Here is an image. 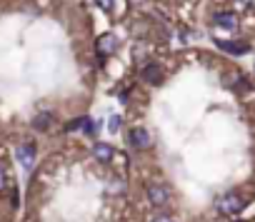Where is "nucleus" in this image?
I'll return each mask as SVG.
<instances>
[{
    "label": "nucleus",
    "instance_id": "f257e3e1",
    "mask_svg": "<svg viewBox=\"0 0 255 222\" xmlns=\"http://www.w3.org/2000/svg\"><path fill=\"white\" fill-rule=\"evenodd\" d=\"M248 200L238 192V190H230V192H223L218 200H215V210L223 215V217H235L245 210Z\"/></svg>",
    "mask_w": 255,
    "mask_h": 222
},
{
    "label": "nucleus",
    "instance_id": "f03ea898",
    "mask_svg": "<svg viewBox=\"0 0 255 222\" xmlns=\"http://www.w3.org/2000/svg\"><path fill=\"white\" fill-rule=\"evenodd\" d=\"M145 197H148V202L153 207H168L173 202V190L168 185H163V182H150L145 187Z\"/></svg>",
    "mask_w": 255,
    "mask_h": 222
},
{
    "label": "nucleus",
    "instance_id": "7ed1b4c3",
    "mask_svg": "<svg viewBox=\"0 0 255 222\" xmlns=\"http://www.w3.org/2000/svg\"><path fill=\"white\" fill-rule=\"evenodd\" d=\"M140 80H143L145 85H150V87H158V85L165 82V68H163L160 63L150 60V63H145V65L140 68Z\"/></svg>",
    "mask_w": 255,
    "mask_h": 222
},
{
    "label": "nucleus",
    "instance_id": "20e7f679",
    "mask_svg": "<svg viewBox=\"0 0 255 222\" xmlns=\"http://www.w3.org/2000/svg\"><path fill=\"white\" fill-rule=\"evenodd\" d=\"M128 145L138 152H145V150L153 148V135L145 128H130V133H128Z\"/></svg>",
    "mask_w": 255,
    "mask_h": 222
},
{
    "label": "nucleus",
    "instance_id": "39448f33",
    "mask_svg": "<svg viewBox=\"0 0 255 222\" xmlns=\"http://www.w3.org/2000/svg\"><path fill=\"white\" fill-rule=\"evenodd\" d=\"M215 48L223 50L225 55H233V58H243L253 50V45L245 40H215Z\"/></svg>",
    "mask_w": 255,
    "mask_h": 222
},
{
    "label": "nucleus",
    "instance_id": "423d86ee",
    "mask_svg": "<svg viewBox=\"0 0 255 222\" xmlns=\"http://www.w3.org/2000/svg\"><path fill=\"white\" fill-rule=\"evenodd\" d=\"M15 160L30 172V170L35 167V160H38V145H35V143H23V145H18Z\"/></svg>",
    "mask_w": 255,
    "mask_h": 222
},
{
    "label": "nucleus",
    "instance_id": "0eeeda50",
    "mask_svg": "<svg viewBox=\"0 0 255 222\" xmlns=\"http://www.w3.org/2000/svg\"><path fill=\"white\" fill-rule=\"evenodd\" d=\"M210 23L215 28H223V30H235L238 28V13L235 10H218V13H213Z\"/></svg>",
    "mask_w": 255,
    "mask_h": 222
},
{
    "label": "nucleus",
    "instance_id": "6e6552de",
    "mask_svg": "<svg viewBox=\"0 0 255 222\" xmlns=\"http://www.w3.org/2000/svg\"><path fill=\"white\" fill-rule=\"evenodd\" d=\"M118 45H120V40H118L113 33H105V35H100V38L95 40V53L108 58V55H115Z\"/></svg>",
    "mask_w": 255,
    "mask_h": 222
},
{
    "label": "nucleus",
    "instance_id": "1a4fd4ad",
    "mask_svg": "<svg viewBox=\"0 0 255 222\" xmlns=\"http://www.w3.org/2000/svg\"><path fill=\"white\" fill-rule=\"evenodd\" d=\"M90 152H93V157L98 160V162H113L115 160V148L110 145V143H93V148H90Z\"/></svg>",
    "mask_w": 255,
    "mask_h": 222
},
{
    "label": "nucleus",
    "instance_id": "9d476101",
    "mask_svg": "<svg viewBox=\"0 0 255 222\" xmlns=\"http://www.w3.org/2000/svg\"><path fill=\"white\" fill-rule=\"evenodd\" d=\"M53 123H55V113H50V110H43V113H38L33 118V128L38 133H48L53 128Z\"/></svg>",
    "mask_w": 255,
    "mask_h": 222
},
{
    "label": "nucleus",
    "instance_id": "9b49d317",
    "mask_svg": "<svg viewBox=\"0 0 255 222\" xmlns=\"http://www.w3.org/2000/svg\"><path fill=\"white\" fill-rule=\"evenodd\" d=\"M98 130H100V123H98V120L93 123V120L85 115V120H83V135H88V138H95V135H98Z\"/></svg>",
    "mask_w": 255,
    "mask_h": 222
},
{
    "label": "nucleus",
    "instance_id": "f8f14e48",
    "mask_svg": "<svg viewBox=\"0 0 255 222\" xmlns=\"http://www.w3.org/2000/svg\"><path fill=\"white\" fill-rule=\"evenodd\" d=\"M120 125H123V118H120V115H110V118H108V133L115 135V133L120 130Z\"/></svg>",
    "mask_w": 255,
    "mask_h": 222
},
{
    "label": "nucleus",
    "instance_id": "ddd939ff",
    "mask_svg": "<svg viewBox=\"0 0 255 222\" xmlns=\"http://www.w3.org/2000/svg\"><path fill=\"white\" fill-rule=\"evenodd\" d=\"M83 120H85V115H80V118L70 120V123L65 125V133H75V130H83Z\"/></svg>",
    "mask_w": 255,
    "mask_h": 222
},
{
    "label": "nucleus",
    "instance_id": "4468645a",
    "mask_svg": "<svg viewBox=\"0 0 255 222\" xmlns=\"http://www.w3.org/2000/svg\"><path fill=\"white\" fill-rule=\"evenodd\" d=\"M133 90H135V87H125V90H120V92H118V100H120L123 105H128V102H130V95H133Z\"/></svg>",
    "mask_w": 255,
    "mask_h": 222
},
{
    "label": "nucleus",
    "instance_id": "2eb2a0df",
    "mask_svg": "<svg viewBox=\"0 0 255 222\" xmlns=\"http://www.w3.org/2000/svg\"><path fill=\"white\" fill-rule=\"evenodd\" d=\"M5 187H8V167L0 165V192H3Z\"/></svg>",
    "mask_w": 255,
    "mask_h": 222
},
{
    "label": "nucleus",
    "instance_id": "dca6fc26",
    "mask_svg": "<svg viewBox=\"0 0 255 222\" xmlns=\"http://www.w3.org/2000/svg\"><path fill=\"white\" fill-rule=\"evenodd\" d=\"M98 5H100L105 13H113V10H115V0H98Z\"/></svg>",
    "mask_w": 255,
    "mask_h": 222
},
{
    "label": "nucleus",
    "instance_id": "f3484780",
    "mask_svg": "<svg viewBox=\"0 0 255 222\" xmlns=\"http://www.w3.org/2000/svg\"><path fill=\"white\" fill-rule=\"evenodd\" d=\"M150 222H175V220H173V217H168V215H155Z\"/></svg>",
    "mask_w": 255,
    "mask_h": 222
},
{
    "label": "nucleus",
    "instance_id": "a211bd4d",
    "mask_svg": "<svg viewBox=\"0 0 255 222\" xmlns=\"http://www.w3.org/2000/svg\"><path fill=\"white\" fill-rule=\"evenodd\" d=\"M235 3H238V5H245V8H248V5H253V3H255V0H235Z\"/></svg>",
    "mask_w": 255,
    "mask_h": 222
},
{
    "label": "nucleus",
    "instance_id": "6ab92c4d",
    "mask_svg": "<svg viewBox=\"0 0 255 222\" xmlns=\"http://www.w3.org/2000/svg\"><path fill=\"white\" fill-rule=\"evenodd\" d=\"M253 73H255V63H253Z\"/></svg>",
    "mask_w": 255,
    "mask_h": 222
}]
</instances>
